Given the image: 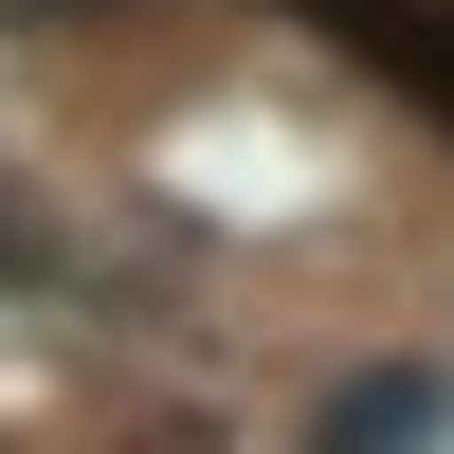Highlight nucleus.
<instances>
[{"instance_id": "obj_2", "label": "nucleus", "mask_w": 454, "mask_h": 454, "mask_svg": "<svg viewBox=\"0 0 454 454\" xmlns=\"http://www.w3.org/2000/svg\"><path fill=\"white\" fill-rule=\"evenodd\" d=\"M454 419V382H436V364H382V382H346V400H327V436L309 454H419Z\"/></svg>"}, {"instance_id": "obj_1", "label": "nucleus", "mask_w": 454, "mask_h": 454, "mask_svg": "<svg viewBox=\"0 0 454 454\" xmlns=\"http://www.w3.org/2000/svg\"><path fill=\"white\" fill-rule=\"evenodd\" d=\"M309 19L346 36V55H382L400 91H419L436 128H454V0H309Z\"/></svg>"}]
</instances>
